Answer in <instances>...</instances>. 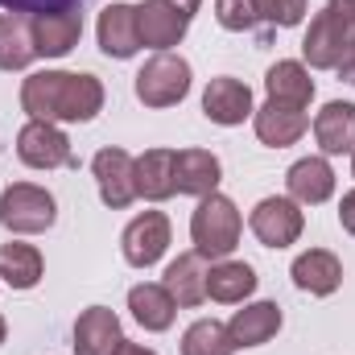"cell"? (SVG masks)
<instances>
[{
    "label": "cell",
    "mask_w": 355,
    "mask_h": 355,
    "mask_svg": "<svg viewBox=\"0 0 355 355\" xmlns=\"http://www.w3.org/2000/svg\"><path fill=\"white\" fill-rule=\"evenodd\" d=\"M339 223H343V232H347V236H355V186L339 198Z\"/></svg>",
    "instance_id": "cell-32"
},
{
    "label": "cell",
    "mask_w": 355,
    "mask_h": 355,
    "mask_svg": "<svg viewBox=\"0 0 355 355\" xmlns=\"http://www.w3.org/2000/svg\"><path fill=\"white\" fill-rule=\"evenodd\" d=\"M182 355H236V343L227 335V322L219 318H194L182 335Z\"/></svg>",
    "instance_id": "cell-28"
},
{
    "label": "cell",
    "mask_w": 355,
    "mask_h": 355,
    "mask_svg": "<svg viewBox=\"0 0 355 355\" xmlns=\"http://www.w3.org/2000/svg\"><path fill=\"white\" fill-rule=\"evenodd\" d=\"M265 91L272 103H289V107H310L314 99V79L310 67L297 58H281L265 71Z\"/></svg>",
    "instance_id": "cell-24"
},
{
    "label": "cell",
    "mask_w": 355,
    "mask_h": 355,
    "mask_svg": "<svg viewBox=\"0 0 355 355\" xmlns=\"http://www.w3.org/2000/svg\"><path fill=\"white\" fill-rule=\"evenodd\" d=\"M219 182H223V162L211 149H174V190L178 194L202 198V194H215Z\"/></svg>",
    "instance_id": "cell-14"
},
{
    "label": "cell",
    "mask_w": 355,
    "mask_h": 355,
    "mask_svg": "<svg viewBox=\"0 0 355 355\" xmlns=\"http://www.w3.org/2000/svg\"><path fill=\"white\" fill-rule=\"evenodd\" d=\"M124 343V331H120V318L116 310L107 306H87L79 318H75V355H112Z\"/></svg>",
    "instance_id": "cell-17"
},
{
    "label": "cell",
    "mask_w": 355,
    "mask_h": 355,
    "mask_svg": "<svg viewBox=\"0 0 355 355\" xmlns=\"http://www.w3.org/2000/svg\"><path fill=\"white\" fill-rule=\"evenodd\" d=\"M335 71H339V79H343V83H352V87H355V46L339 58V67H335Z\"/></svg>",
    "instance_id": "cell-33"
},
{
    "label": "cell",
    "mask_w": 355,
    "mask_h": 355,
    "mask_svg": "<svg viewBox=\"0 0 355 355\" xmlns=\"http://www.w3.org/2000/svg\"><path fill=\"white\" fill-rule=\"evenodd\" d=\"M186 29H190V17L178 12L170 0H141L137 4V33H141V46H149L153 54L182 46Z\"/></svg>",
    "instance_id": "cell-12"
},
{
    "label": "cell",
    "mask_w": 355,
    "mask_h": 355,
    "mask_svg": "<svg viewBox=\"0 0 355 355\" xmlns=\"http://www.w3.org/2000/svg\"><path fill=\"white\" fill-rule=\"evenodd\" d=\"M87 0H0V12H25V17H46V12H71L83 8Z\"/></svg>",
    "instance_id": "cell-31"
},
{
    "label": "cell",
    "mask_w": 355,
    "mask_h": 355,
    "mask_svg": "<svg viewBox=\"0 0 355 355\" xmlns=\"http://www.w3.org/2000/svg\"><path fill=\"white\" fill-rule=\"evenodd\" d=\"M252 8L268 29H293L306 21V0H252Z\"/></svg>",
    "instance_id": "cell-29"
},
{
    "label": "cell",
    "mask_w": 355,
    "mask_h": 355,
    "mask_svg": "<svg viewBox=\"0 0 355 355\" xmlns=\"http://www.w3.org/2000/svg\"><path fill=\"white\" fill-rule=\"evenodd\" d=\"M248 227H252V236L265 244V248H289V244H297L302 240V232H306V211H302V202H293L289 194H268L261 198L257 207H252V215H248Z\"/></svg>",
    "instance_id": "cell-7"
},
{
    "label": "cell",
    "mask_w": 355,
    "mask_h": 355,
    "mask_svg": "<svg viewBox=\"0 0 355 355\" xmlns=\"http://www.w3.org/2000/svg\"><path fill=\"white\" fill-rule=\"evenodd\" d=\"M95 42H99V54H103V58H116V62L137 58V50H141L137 4L112 0V4L99 12V21H95Z\"/></svg>",
    "instance_id": "cell-10"
},
{
    "label": "cell",
    "mask_w": 355,
    "mask_h": 355,
    "mask_svg": "<svg viewBox=\"0 0 355 355\" xmlns=\"http://www.w3.org/2000/svg\"><path fill=\"white\" fill-rule=\"evenodd\" d=\"M107 91L87 71H33L21 79V112L46 124H91Z\"/></svg>",
    "instance_id": "cell-1"
},
{
    "label": "cell",
    "mask_w": 355,
    "mask_h": 355,
    "mask_svg": "<svg viewBox=\"0 0 355 355\" xmlns=\"http://www.w3.org/2000/svg\"><path fill=\"white\" fill-rule=\"evenodd\" d=\"M257 268L248 261H211L207 268V297L219 302V306H244L252 293H257Z\"/></svg>",
    "instance_id": "cell-21"
},
{
    "label": "cell",
    "mask_w": 355,
    "mask_h": 355,
    "mask_svg": "<svg viewBox=\"0 0 355 355\" xmlns=\"http://www.w3.org/2000/svg\"><path fill=\"white\" fill-rule=\"evenodd\" d=\"M252 128H257V141L268 149H289L306 137L310 128V116L306 107H289V103H272L265 99L257 112H252Z\"/></svg>",
    "instance_id": "cell-13"
},
{
    "label": "cell",
    "mask_w": 355,
    "mask_h": 355,
    "mask_svg": "<svg viewBox=\"0 0 355 355\" xmlns=\"http://www.w3.org/2000/svg\"><path fill=\"white\" fill-rule=\"evenodd\" d=\"M257 103H252V87L244 79H232V75H219L202 87V116L219 128H236L244 120H252Z\"/></svg>",
    "instance_id": "cell-11"
},
{
    "label": "cell",
    "mask_w": 355,
    "mask_h": 355,
    "mask_svg": "<svg viewBox=\"0 0 355 355\" xmlns=\"http://www.w3.org/2000/svg\"><path fill=\"white\" fill-rule=\"evenodd\" d=\"M335 186H339V178H335V170H331L327 157H302V162H293V166L285 170V190H289V198L302 202V207L327 202V198L335 194Z\"/></svg>",
    "instance_id": "cell-20"
},
{
    "label": "cell",
    "mask_w": 355,
    "mask_h": 355,
    "mask_svg": "<svg viewBox=\"0 0 355 355\" xmlns=\"http://www.w3.org/2000/svg\"><path fill=\"white\" fill-rule=\"evenodd\" d=\"M352 178H355V153H352Z\"/></svg>",
    "instance_id": "cell-37"
},
{
    "label": "cell",
    "mask_w": 355,
    "mask_h": 355,
    "mask_svg": "<svg viewBox=\"0 0 355 355\" xmlns=\"http://www.w3.org/2000/svg\"><path fill=\"white\" fill-rule=\"evenodd\" d=\"M314 141L322 157H343L355 153V103L352 99H331L314 116Z\"/></svg>",
    "instance_id": "cell-16"
},
{
    "label": "cell",
    "mask_w": 355,
    "mask_h": 355,
    "mask_svg": "<svg viewBox=\"0 0 355 355\" xmlns=\"http://www.w3.org/2000/svg\"><path fill=\"white\" fill-rule=\"evenodd\" d=\"M17 157L29 170H75L79 166V157L71 149V137L58 124H46V120H25L21 124V132H17Z\"/></svg>",
    "instance_id": "cell-6"
},
{
    "label": "cell",
    "mask_w": 355,
    "mask_h": 355,
    "mask_svg": "<svg viewBox=\"0 0 355 355\" xmlns=\"http://www.w3.org/2000/svg\"><path fill=\"white\" fill-rule=\"evenodd\" d=\"M58 219V202L37 182H8L0 190V227L8 236H42Z\"/></svg>",
    "instance_id": "cell-4"
},
{
    "label": "cell",
    "mask_w": 355,
    "mask_h": 355,
    "mask_svg": "<svg viewBox=\"0 0 355 355\" xmlns=\"http://www.w3.org/2000/svg\"><path fill=\"white\" fill-rule=\"evenodd\" d=\"M37 58L33 46V17L25 12H0V71H29Z\"/></svg>",
    "instance_id": "cell-25"
},
{
    "label": "cell",
    "mask_w": 355,
    "mask_h": 355,
    "mask_svg": "<svg viewBox=\"0 0 355 355\" xmlns=\"http://www.w3.org/2000/svg\"><path fill=\"white\" fill-rule=\"evenodd\" d=\"M207 261L190 248V252H182L178 261L166 265V277H162V285L170 289V297L178 302V310H194V306H202L207 302Z\"/></svg>",
    "instance_id": "cell-22"
},
{
    "label": "cell",
    "mask_w": 355,
    "mask_h": 355,
    "mask_svg": "<svg viewBox=\"0 0 355 355\" xmlns=\"http://www.w3.org/2000/svg\"><path fill=\"white\" fill-rule=\"evenodd\" d=\"M170 4H174L178 12H186V17L194 21V12H198V4H202V0H170Z\"/></svg>",
    "instance_id": "cell-35"
},
{
    "label": "cell",
    "mask_w": 355,
    "mask_h": 355,
    "mask_svg": "<svg viewBox=\"0 0 355 355\" xmlns=\"http://www.w3.org/2000/svg\"><path fill=\"white\" fill-rule=\"evenodd\" d=\"M112 355H157V352H153V347H141V343H128V339H124V343H120Z\"/></svg>",
    "instance_id": "cell-34"
},
{
    "label": "cell",
    "mask_w": 355,
    "mask_h": 355,
    "mask_svg": "<svg viewBox=\"0 0 355 355\" xmlns=\"http://www.w3.org/2000/svg\"><path fill=\"white\" fill-rule=\"evenodd\" d=\"M281 322H285V314H281L277 302H248L244 310L232 314L227 335H232L236 352H244V347H265L268 339H277Z\"/></svg>",
    "instance_id": "cell-18"
},
{
    "label": "cell",
    "mask_w": 355,
    "mask_h": 355,
    "mask_svg": "<svg viewBox=\"0 0 355 355\" xmlns=\"http://www.w3.org/2000/svg\"><path fill=\"white\" fill-rule=\"evenodd\" d=\"M137 198L145 202H166L174 198V149H145L137 157Z\"/></svg>",
    "instance_id": "cell-27"
},
{
    "label": "cell",
    "mask_w": 355,
    "mask_h": 355,
    "mask_svg": "<svg viewBox=\"0 0 355 355\" xmlns=\"http://www.w3.org/2000/svg\"><path fill=\"white\" fill-rule=\"evenodd\" d=\"M128 310H132V318H137L149 335L170 331L174 318H178V302L170 297V289H166L162 281H141V285H132V289H128Z\"/></svg>",
    "instance_id": "cell-23"
},
{
    "label": "cell",
    "mask_w": 355,
    "mask_h": 355,
    "mask_svg": "<svg viewBox=\"0 0 355 355\" xmlns=\"http://www.w3.org/2000/svg\"><path fill=\"white\" fill-rule=\"evenodd\" d=\"M289 277L302 293L310 297H331L339 285H343V261L331 252V248H306L293 265H289Z\"/></svg>",
    "instance_id": "cell-15"
},
{
    "label": "cell",
    "mask_w": 355,
    "mask_h": 355,
    "mask_svg": "<svg viewBox=\"0 0 355 355\" xmlns=\"http://www.w3.org/2000/svg\"><path fill=\"white\" fill-rule=\"evenodd\" d=\"M190 83H194L190 62H186L182 54H174V50H162V54H153V58L137 71L132 91H137V99H141L145 107L162 112V107H178V103L190 95Z\"/></svg>",
    "instance_id": "cell-5"
},
{
    "label": "cell",
    "mask_w": 355,
    "mask_h": 355,
    "mask_svg": "<svg viewBox=\"0 0 355 355\" xmlns=\"http://www.w3.org/2000/svg\"><path fill=\"white\" fill-rule=\"evenodd\" d=\"M83 37V8H71V12H46V17H33V46H37V58H67Z\"/></svg>",
    "instance_id": "cell-19"
},
{
    "label": "cell",
    "mask_w": 355,
    "mask_h": 355,
    "mask_svg": "<svg viewBox=\"0 0 355 355\" xmlns=\"http://www.w3.org/2000/svg\"><path fill=\"white\" fill-rule=\"evenodd\" d=\"M170 248V215L166 211H141L137 219H128L124 236H120V252L132 268H153Z\"/></svg>",
    "instance_id": "cell-9"
},
{
    "label": "cell",
    "mask_w": 355,
    "mask_h": 355,
    "mask_svg": "<svg viewBox=\"0 0 355 355\" xmlns=\"http://www.w3.org/2000/svg\"><path fill=\"white\" fill-rule=\"evenodd\" d=\"M355 46V0H327L302 37V62L310 71H335Z\"/></svg>",
    "instance_id": "cell-2"
},
{
    "label": "cell",
    "mask_w": 355,
    "mask_h": 355,
    "mask_svg": "<svg viewBox=\"0 0 355 355\" xmlns=\"http://www.w3.org/2000/svg\"><path fill=\"white\" fill-rule=\"evenodd\" d=\"M215 21L227 33H252V29H261V17H257L252 0H215Z\"/></svg>",
    "instance_id": "cell-30"
},
{
    "label": "cell",
    "mask_w": 355,
    "mask_h": 355,
    "mask_svg": "<svg viewBox=\"0 0 355 355\" xmlns=\"http://www.w3.org/2000/svg\"><path fill=\"white\" fill-rule=\"evenodd\" d=\"M137 157L120 145H107L91 157V174H95V186H99V198L103 207L112 211H124L137 202Z\"/></svg>",
    "instance_id": "cell-8"
},
{
    "label": "cell",
    "mask_w": 355,
    "mask_h": 355,
    "mask_svg": "<svg viewBox=\"0 0 355 355\" xmlns=\"http://www.w3.org/2000/svg\"><path fill=\"white\" fill-rule=\"evenodd\" d=\"M8 339V322H4V314H0V343Z\"/></svg>",
    "instance_id": "cell-36"
},
{
    "label": "cell",
    "mask_w": 355,
    "mask_h": 355,
    "mask_svg": "<svg viewBox=\"0 0 355 355\" xmlns=\"http://www.w3.org/2000/svg\"><path fill=\"white\" fill-rule=\"evenodd\" d=\"M42 277H46V257L37 252V244H25V240L0 244V285H8V289H37Z\"/></svg>",
    "instance_id": "cell-26"
},
{
    "label": "cell",
    "mask_w": 355,
    "mask_h": 355,
    "mask_svg": "<svg viewBox=\"0 0 355 355\" xmlns=\"http://www.w3.org/2000/svg\"><path fill=\"white\" fill-rule=\"evenodd\" d=\"M244 236V215L227 194H202L194 215H190V240L202 261H227L240 248Z\"/></svg>",
    "instance_id": "cell-3"
}]
</instances>
